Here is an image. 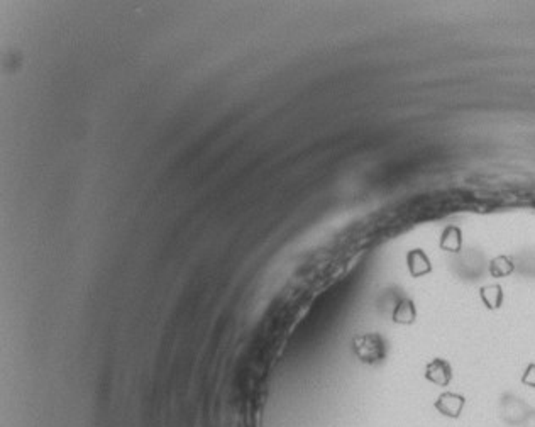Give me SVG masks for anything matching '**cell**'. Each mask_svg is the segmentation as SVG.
Masks as SVG:
<instances>
[{"label":"cell","mask_w":535,"mask_h":427,"mask_svg":"<svg viewBox=\"0 0 535 427\" xmlns=\"http://www.w3.org/2000/svg\"><path fill=\"white\" fill-rule=\"evenodd\" d=\"M354 351L364 363H376L383 358V341L376 334L359 336L354 339Z\"/></svg>","instance_id":"obj_1"},{"label":"cell","mask_w":535,"mask_h":427,"mask_svg":"<svg viewBox=\"0 0 535 427\" xmlns=\"http://www.w3.org/2000/svg\"><path fill=\"white\" fill-rule=\"evenodd\" d=\"M466 400L462 395L457 394H443L435 402V408L443 413L444 417H451V419H457L461 416L462 407H465Z\"/></svg>","instance_id":"obj_2"},{"label":"cell","mask_w":535,"mask_h":427,"mask_svg":"<svg viewBox=\"0 0 535 427\" xmlns=\"http://www.w3.org/2000/svg\"><path fill=\"white\" fill-rule=\"evenodd\" d=\"M427 378L430 381H434L435 385L445 386L451 381V368L444 362H434L427 368Z\"/></svg>","instance_id":"obj_3"},{"label":"cell","mask_w":535,"mask_h":427,"mask_svg":"<svg viewBox=\"0 0 535 427\" xmlns=\"http://www.w3.org/2000/svg\"><path fill=\"white\" fill-rule=\"evenodd\" d=\"M412 304H410V302H403V304L398 307V310H396L395 319L400 320V322H408V317H412Z\"/></svg>","instance_id":"obj_4"},{"label":"cell","mask_w":535,"mask_h":427,"mask_svg":"<svg viewBox=\"0 0 535 427\" xmlns=\"http://www.w3.org/2000/svg\"><path fill=\"white\" fill-rule=\"evenodd\" d=\"M524 384H527L535 389V367L530 368V370L527 371V375L524 376Z\"/></svg>","instance_id":"obj_5"}]
</instances>
